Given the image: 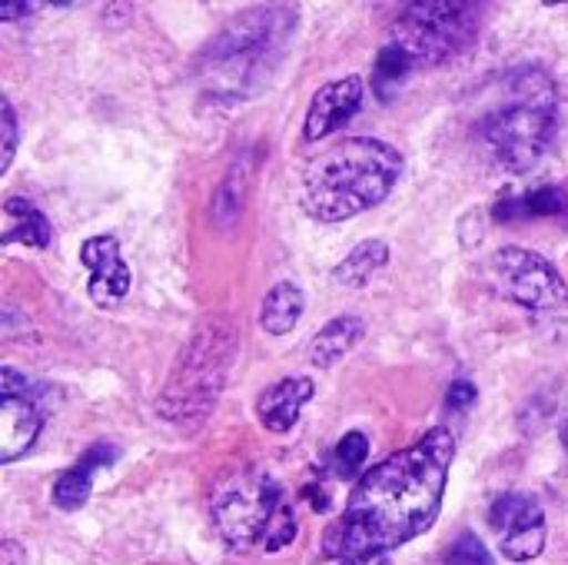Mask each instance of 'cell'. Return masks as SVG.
Wrapping results in <instances>:
<instances>
[{
  "label": "cell",
  "instance_id": "1",
  "mask_svg": "<svg viewBox=\"0 0 568 565\" xmlns=\"http://www.w3.org/2000/svg\"><path fill=\"white\" fill-rule=\"evenodd\" d=\"M453 460L456 440L446 426H436L409 450L369 470L356 483L339 523L326 533V559H373L423 536L439 516Z\"/></svg>",
  "mask_w": 568,
  "mask_h": 565
},
{
  "label": "cell",
  "instance_id": "2",
  "mask_svg": "<svg viewBox=\"0 0 568 565\" xmlns=\"http://www.w3.org/2000/svg\"><path fill=\"white\" fill-rule=\"evenodd\" d=\"M399 150L373 137H349L306 163L300 196L313 220L339 223L383 203L399 183Z\"/></svg>",
  "mask_w": 568,
  "mask_h": 565
},
{
  "label": "cell",
  "instance_id": "3",
  "mask_svg": "<svg viewBox=\"0 0 568 565\" xmlns=\"http://www.w3.org/2000/svg\"><path fill=\"white\" fill-rule=\"evenodd\" d=\"M240 353V330L233 316H206L180 346L173 370L156 396V416L180 433H196L216 410L233 360Z\"/></svg>",
  "mask_w": 568,
  "mask_h": 565
},
{
  "label": "cell",
  "instance_id": "4",
  "mask_svg": "<svg viewBox=\"0 0 568 565\" xmlns=\"http://www.w3.org/2000/svg\"><path fill=\"white\" fill-rule=\"evenodd\" d=\"M559 133V93L539 67L516 70L506 80V100L483 120V137L496 160L513 173L532 170Z\"/></svg>",
  "mask_w": 568,
  "mask_h": 565
},
{
  "label": "cell",
  "instance_id": "5",
  "mask_svg": "<svg viewBox=\"0 0 568 565\" xmlns=\"http://www.w3.org/2000/svg\"><path fill=\"white\" fill-rule=\"evenodd\" d=\"M293 27H296V10L290 7H260L240 13L206 50L203 77L216 93L226 97L253 93L270 77Z\"/></svg>",
  "mask_w": 568,
  "mask_h": 565
},
{
  "label": "cell",
  "instance_id": "6",
  "mask_svg": "<svg viewBox=\"0 0 568 565\" xmlns=\"http://www.w3.org/2000/svg\"><path fill=\"white\" fill-rule=\"evenodd\" d=\"M479 30H483L479 3H463V0L406 3L393 20L389 43L403 47L419 67H439L459 57L463 50H469Z\"/></svg>",
  "mask_w": 568,
  "mask_h": 565
},
{
  "label": "cell",
  "instance_id": "7",
  "mask_svg": "<svg viewBox=\"0 0 568 565\" xmlns=\"http://www.w3.org/2000/svg\"><path fill=\"white\" fill-rule=\"evenodd\" d=\"M280 506H283V490L260 466L233 470L213 490L216 533L236 553H246V549H253L256 543L266 539Z\"/></svg>",
  "mask_w": 568,
  "mask_h": 565
},
{
  "label": "cell",
  "instance_id": "8",
  "mask_svg": "<svg viewBox=\"0 0 568 565\" xmlns=\"http://www.w3.org/2000/svg\"><path fill=\"white\" fill-rule=\"evenodd\" d=\"M496 290L529 313H559L568 306V286L562 273L539 253L506 246L493 256Z\"/></svg>",
  "mask_w": 568,
  "mask_h": 565
},
{
  "label": "cell",
  "instance_id": "9",
  "mask_svg": "<svg viewBox=\"0 0 568 565\" xmlns=\"http://www.w3.org/2000/svg\"><path fill=\"white\" fill-rule=\"evenodd\" d=\"M493 529L499 533V549L513 563H529L546 546V513L532 496L509 493L493 503Z\"/></svg>",
  "mask_w": 568,
  "mask_h": 565
},
{
  "label": "cell",
  "instance_id": "10",
  "mask_svg": "<svg viewBox=\"0 0 568 565\" xmlns=\"http://www.w3.org/2000/svg\"><path fill=\"white\" fill-rule=\"evenodd\" d=\"M43 426L37 396L27 393V380L3 366L0 373V463L20 460Z\"/></svg>",
  "mask_w": 568,
  "mask_h": 565
},
{
  "label": "cell",
  "instance_id": "11",
  "mask_svg": "<svg viewBox=\"0 0 568 565\" xmlns=\"http://www.w3.org/2000/svg\"><path fill=\"white\" fill-rule=\"evenodd\" d=\"M359 107H363V80L359 77H346V80H333V83L320 87L313 103H310L303 137L310 143L329 137L333 130L349 123Z\"/></svg>",
  "mask_w": 568,
  "mask_h": 565
},
{
  "label": "cell",
  "instance_id": "12",
  "mask_svg": "<svg viewBox=\"0 0 568 565\" xmlns=\"http://www.w3.org/2000/svg\"><path fill=\"white\" fill-rule=\"evenodd\" d=\"M80 263L90 270V296L97 306H110L130 290V266L120 256L113 236H90L80 246Z\"/></svg>",
  "mask_w": 568,
  "mask_h": 565
},
{
  "label": "cell",
  "instance_id": "13",
  "mask_svg": "<svg viewBox=\"0 0 568 565\" xmlns=\"http://www.w3.org/2000/svg\"><path fill=\"white\" fill-rule=\"evenodd\" d=\"M313 393H316L313 380H306V376H290V380L270 386V390L260 396L256 416H260V423H263L270 433H290V430L296 426L303 406L313 400Z\"/></svg>",
  "mask_w": 568,
  "mask_h": 565
},
{
  "label": "cell",
  "instance_id": "14",
  "mask_svg": "<svg viewBox=\"0 0 568 565\" xmlns=\"http://www.w3.org/2000/svg\"><path fill=\"white\" fill-rule=\"evenodd\" d=\"M366 336V323L359 316H336L333 323H326L316 340L310 343V363L313 366H333L339 363L359 340Z\"/></svg>",
  "mask_w": 568,
  "mask_h": 565
},
{
  "label": "cell",
  "instance_id": "15",
  "mask_svg": "<svg viewBox=\"0 0 568 565\" xmlns=\"http://www.w3.org/2000/svg\"><path fill=\"white\" fill-rule=\"evenodd\" d=\"M303 310H306L303 290H300L293 280H283V283H276V286L266 293V300H263V306H260V326H263L270 336H286V333L300 323Z\"/></svg>",
  "mask_w": 568,
  "mask_h": 565
},
{
  "label": "cell",
  "instance_id": "16",
  "mask_svg": "<svg viewBox=\"0 0 568 565\" xmlns=\"http://www.w3.org/2000/svg\"><path fill=\"white\" fill-rule=\"evenodd\" d=\"M496 220H529V216H568V193L559 186H539L523 196H503L496 203Z\"/></svg>",
  "mask_w": 568,
  "mask_h": 565
},
{
  "label": "cell",
  "instance_id": "17",
  "mask_svg": "<svg viewBox=\"0 0 568 565\" xmlns=\"http://www.w3.org/2000/svg\"><path fill=\"white\" fill-rule=\"evenodd\" d=\"M386 263H389V246H386L383 240H363V243L333 270V280H336L339 286L359 290V286H366Z\"/></svg>",
  "mask_w": 568,
  "mask_h": 565
},
{
  "label": "cell",
  "instance_id": "18",
  "mask_svg": "<svg viewBox=\"0 0 568 565\" xmlns=\"http://www.w3.org/2000/svg\"><path fill=\"white\" fill-rule=\"evenodd\" d=\"M7 216H17V223L3 233V243H27V246H50V223L40 210L30 206V200H20V196H10L3 203Z\"/></svg>",
  "mask_w": 568,
  "mask_h": 565
},
{
  "label": "cell",
  "instance_id": "19",
  "mask_svg": "<svg viewBox=\"0 0 568 565\" xmlns=\"http://www.w3.org/2000/svg\"><path fill=\"white\" fill-rule=\"evenodd\" d=\"M246 180H250V167H246V163H236V167L226 173V180L220 183L216 196H213V220H216L223 230H230V226L240 220V213H243Z\"/></svg>",
  "mask_w": 568,
  "mask_h": 565
},
{
  "label": "cell",
  "instance_id": "20",
  "mask_svg": "<svg viewBox=\"0 0 568 565\" xmlns=\"http://www.w3.org/2000/svg\"><path fill=\"white\" fill-rule=\"evenodd\" d=\"M93 473H97V470H90V466H83V463H77L73 470H67V473L53 483V506H60L63 513L80 509V506L90 500Z\"/></svg>",
  "mask_w": 568,
  "mask_h": 565
},
{
  "label": "cell",
  "instance_id": "21",
  "mask_svg": "<svg viewBox=\"0 0 568 565\" xmlns=\"http://www.w3.org/2000/svg\"><path fill=\"white\" fill-rule=\"evenodd\" d=\"M366 456H369V440H366L363 433H346V436L339 440V446H336V453H333V463H336V473H339L343 480H349V476H356V473L363 470V463H366Z\"/></svg>",
  "mask_w": 568,
  "mask_h": 565
},
{
  "label": "cell",
  "instance_id": "22",
  "mask_svg": "<svg viewBox=\"0 0 568 565\" xmlns=\"http://www.w3.org/2000/svg\"><path fill=\"white\" fill-rule=\"evenodd\" d=\"M413 67H416V63H413V57H409L403 47L386 43V47L379 50V57H376V83H379V87H386V83H403V80L409 77Z\"/></svg>",
  "mask_w": 568,
  "mask_h": 565
},
{
  "label": "cell",
  "instance_id": "23",
  "mask_svg": "<svg viewBox=\"0 0 568 565\" xmlns=\"http://www.w3.org/2000/svg\"><path fill=\"white\" fill-rule=\"evenodd\" d=\"M446 565H493V556L489 549L483 546V539L476 533H463L449 553H446Z\"/></svg>",
  "mask_w": 568,
  "mask_h": 565
},
{
  "label": "cell",
  "instance_id": "24",
  "mask_svg": "<svg viewBox=\"0 0 568 565\" xmlns=\"http://www.w3.org/2000/svg\"><path fill=\"white\" fill-rule=\"evenodd\" d=\"M293 539H296V513H293L290 503H283L273 526H270V533H266V539H263V546H266V553H276V549L290 546Z\"/></svg>",
  "mask_w": 568,
  "mask_h": 565
},
{
  "label": "cell",
  "instance_id": "25",
  "mask_svg": "<svg viewBox=\"0 0 568 565\" xmlns=\"http://www.w3.org/2000/svg\"><path fill=\"white\" fill-rule=\"evenodd\" d=\"M0 130H3V153H0V170L10 167L13 153H17V117H13V103L7 97H0Z\"/></svg>",
  "mask_w": 568,
  "mask_h": 565
},
{
  "label": "cell",
  "instance_id": "26",
  "mask_svg": "<svg viewBox=\"0 0 568 565\" xmlns=\"http://www.w3.org/2000/svg\"><path fill=\"white\" fill-rule=\"evenodd\" d=\"M476 396H479V390H476L473 383L459 380V383H453V386H449V393H446V403H449L453 410H469V406L476 403Z\"/></svg>",
  "mask_w": 568,
  "mask_h": 565
},
{
  "label": "cell",
  "instance_id": "27",
  "mask_svg": "<svg viewBox=\"0 0 568 565\" xmlns=\"http://www.w3.org/2000/svg\"><path fill=\"white\" fill-rule=\"evenodd\" d=\"M116 460V450L113 446H106V443H97V446H90L87 453H83V466H90V470H103V466H110Z\"/></svg>",
  "mask_w": 568,
  "mask_h": 565
},
{
  "label": "cell",
  "instance_id": "28",
  "mask_svg": "<svg viewBox=\"0 0 568 565\" xmlns=\"http://www.w3.org/2000/svg\"><path fill=\"white\" fill-rule=\"evenodd\" d=\"M30 10H33V3H0V17L3 20H13V17L30 13Z\"/></svg>",
  "mask_w": 568,
  "mask_h": 565
},
{
  "label": "cell",
  "instance_id": "29",
  "mask_svg": "<svg viewBox=\"0 0 568 565\" xmlns=\"http://www.w3.org/2000/svg\"><path fill=\"white\" fill-rule=\"evenodd\" d=\"M343 565H393L389 556H373V559H356V563H343Z\"/></svg>",
  "mask_w": 568,
  "mask_h": 565
},
{
  "label": "cell",
  "instance_id": "30",
  "mask_svg": "<svg viewBox=\"0 0 568 565\" xmlns=\"http://www.w3.org/2000/svg\"><path fill=\"white\" fill-rule=\"evenodd\" d=\"M562 443H566V450H568V423L562 426Z\"/></svg>",
  "mask_w": 568,
  "mask_h": 565
}]
</instances>
